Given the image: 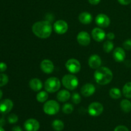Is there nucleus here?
<instances>
[{
    "instance_id": "nucleus-8",
    "label": "nucleus",
    "mask_w": 131,
    "mask_h": 131,
    "mask_svg": "<svg viewBox=\"0 0 131 131\" xmlns=\"http://www.w3.org/2000/svg\"><path fill=\"white\" fill-rule=\"evenodd\" d=\"M54 32L59 35H63L67 32L69 26L67 23L63 20H58L54 23L53 26Z\"/></svg>"
},
{
    "instance_id": "nucleus-13",
    "label": "nucleus",
    "mask_w": 131,
    "mask_h": 131,
    "mask_svg": "<svg viewBox=\"0 0 131 131\" xmlns=\"http://www.w3.org/2000/svg\"><path fill=\"white\" fill-rule=\"evenodd\" d=\"M40 68L43 73L46 74H50L52 73L54 69V66L53 62L49 59H44L40 63Z\"/></svg>"
},
{
    "instance_id": "nucleus-2",
    "label": "nucleus",
    "mask_w": 131,
    "mask_h": 131,
    "mask_svg": "<svg viewBox=\"0 0 131 131\" xmlns=\"http://www.w3.org/2000/svg\"><path fill=\"white\" fill-rule=\"evenodd\" d=\"M113 74L110 68L107 67H100L94 73V78L98 84L104 86L112 81Z\"/></svg>"
},
{
    "instance_id": "nucleus-33",
    "label": "nucleus",
    "mask_w": 131,
    "mask_h": 131,
    "mask_svg": "<svg viewBox=\"0 0 131 131\" xmlns=\"http://www.w3.org/2000/svg\"><path fill=\"white\" fill-rule=\"evenodd\" d=\"M7 69V66L5 62H0V73L5 71Z\"/></svg>"
},
{
    "instance_id": "nucleus-9",
    "label": "nucleus",
    "mask_w": 131,
    "mask_h": 131,
    "mask_svg": "<svg viewBox=\"0 0 131 131\" xmlns=\"http://www.w3.org/2000/svg\"><path fill=\"white\" fill-rule=\"evenodd\" d=\"M95 23L101 28H107L110 26L111 21L110 17L104 14H99L95 17Z\"/></svg>"
},
{
    "instance_id": "nucleus-37",
    "label": "nucleus",
    "mask_w": 131,
    "mask_h": 131,
    "mask_svg": "<svg viewBox=\"0 0 131 131\" xmlns=\"http://www.w3.org/2000/svg\"><path fill=\"white\" fill-rule=\"evenodd\" d=\"M12 131H23V129L19 126H15L12 128Z\"/></svg>"
},
{
    "instance_id": "nucleus-6",
    "label": "nucleus",
    "mask_w": 131,
    "mask_h": 131,
    "mask_svg": "<svg viewBox=\"0 0 131 131\" xmlns=\"http://www.w3.org/2000/svg\"><path fill=\"white\" fill-rule=\"evenodd\" d=\"M104 110V107L102 104L97 101L91 103L88 108V112L92 116L96 117L101 115Z\"/></svg>"
},
{
    "instance_id": "nucleus-18",
    "label": "nucleus",
    "mask_w": 131,
    "mask_h": 131,
    "mask_svg": "<svg viewBox=\"0 0 131 131\" xmlns=\"http://www.w3.org/2000/svg\"><path fill=\"white\" fill-rule=\"evenodd\" d=\"M29 86L33 91L35 92L40 91L41 89L42 88V82L40 79L37 78H32L29 82Z\"/></svg>"
},
{
    "instance_id": "nucleus-11",
    "label": "nucleus",
    "mask_w": 131,
    "mask_h": 131,
    "mask_svg": "<svg viewBox=\"0 0 131 131\" xmlns=\"http://www.w3.org/2000/svg\"><path fill=\"white\" fill-rule=\"evenodd\" d=\"M24 127L26 131H38L40 128V123L37 119L30 118L24 122Z\"/></svg>"
},
{
    "instance_id": "nucleus-16",
    "label": "nucleus",
    "mask_w": 131,
    "mask_h": 131,
    "mask_svg": "<svg viewBox=\"0 0 131 131\" xmlns=\"http://www.w3.org/2000/svg\"><path fill=\"white\" fill-rule=\"evenodd\" d=\"M92 36L97 42H102L106 37V32L101 28H95L92 32Z\"/></svg>"
},
{
    "instance_id": "nucleus-17",
    "label": "nucleus",
    "mask_w": 131,
    "mask_h": 131,
    "mask_svg": "<svg viewBox=\"0 0 131 131\" xmlns=\"http://www.w3.org/2000/svg\"><path fill=\"white\" fill-rule=\"evenodd\" d=\"M113 56L115 61L118 62H122L125 60L126 54H125V50L122 48L118 47L115 48L113 51Z\"/></svg>"
},
{
    "instance_id": "nucleus-20",
    "label": "nucleus",
    "mask_w": 131,
    "mask_h": 131,
    "mask_svg": "<svg viewBox=\"0 0 131 131\" xmlns=\"http://www.w3.org/2000/svg\"><path fill=\"white\" fill-rule=\"evenodd\" d=\"M57 99L60 102H65L70 98V93L68 90L63 89L59 91L57 94Z\"/></svg>"
},
{
    "instance_id": "nucleus-40",
    "label": "nucleus",
    "mask_w": 131,
    "mask_h": 131,
    "mask_svg": "<svg viewBox=\"0 0 131 131\" xmlns=\"http://www.w3.org/2000/svg\"><path fill=\"white\" fill-rule=\"evenodd\" d=\"M0 131H5V129L3 128L2 126H0Z\"/></svg>"
},
{
    "instance_id": "nucleus-38",
    "label": "nucleus",
    "mask_w": 131,
    "mask_h": 131,
    "mask_svg": "<svg viewBox=\"0 0 131 131\" xmlns=\"http://www.w3.org/2000/svg\"><path fill=\"white\" fill-rule=\"evenodd\" d=\"M5 123V121L4 119L3 118H2L1 119H0V126H3Z\"/></svg>"
},
{
    "instance_id": "nucleus-12",
    "label": "nucleus",
    "mask_w": 131,
    "mask_h": 131,
    "mask_svg": "<svg viewBox=\"0 0 131 131\" xmlns=\"http://www.w3.org/2000/svg\"><path fill=\"white\" fill-rule=\"evenodd\" d=\"M14 107V103L10 99H4L0 101V113L7 114L12 110Z\"/></svg>"
},
{
    "instance_id": "nucleus-30",
    "label": "nucleus",
    "mask_w": 131,
    "mask_h": 131,
    "mask_svg": "<svg viewBox=\"0 0 131 131\" xmlns=\"http://www.w3.org/2000/svg\"><path fill=\"white\" fill-rule=\"evenodd\" d=\"M72 100L75 104H79L81 101V98L78 92H74L72 95Z\"/></svg>"
},
{
    "instance_id": "nucleus-7",
    "label": "nucleus",
    "mask_w": 131,
    "mask_h": 131,
    "mask_svg": "<svg viewBox=\"0 0 131 131\" xmlns=\"http://www.w3.org/2000/svg\"><path fill=\"white\" fill-rule=\"evenodd\" d=\"M65 68L70 73L75 74L79 72L81 66L78 60L75 59H70L65 63Z\"/></svg>"
},
{
    "instance_id": "nucleus-26",
    "label": "nucleus",
    "mask_w": 131,
    "mask_h": 131,
    "mask_svg": "<svg viewBox=\"0 0 131 131\" xmlns=\"http://www.w3.org/2000/svg\"><path fill=\"white\" fill-rule=\"evenodd\" d=\"M114 48V44L111 41H106L103 44V50L106 53H110Z\"/></svg>"
},
{
    "instance_id": "nucleus-4",
    "label": "nucleus",
    "mask_w": 131,
    "mask_h": 131,
    "mask_svg": "<svg viewBox=\"0 0 131 131\" xmlns=\"http://www.w3.org/2000/svg\"><path fill=\"white\" fill-rule=\"evenodd\" d=\"M44 86L47 92L53 93L60 89L61 87V82L59 78L56 77H50L46 80Z\"/></svg>"
},
{
    "instance_id": "nucleus-39",
    "label": "nucleus",
    "mask_w": 131,
    "mask_h": 131,
    "mask_svg": "<svg viewBox=\"0 0 131 131\" xmlns=\"http://www.w3.org/2000/svg\"><path fill=\"white\" fill-rule=\"evenodd\" d=\"M2 96H3V92H2V91H1V90L0 89V100H1V99Z\"/></svg>"
},
{
    "instance_id": "nucleus-34",
    "label": "nucleus",
    "mask_w": 131,
    "mask_h": 131,
    "mask_svg": "<svg viewBox=\"0 0 131 131\" xmlns=\"http://www.w3.org/2000/svg\"><path fill=\"white\" fill-rule=\"evenodd\" d=\"M106 37H107V39L110 40V41L113 40L115 37V33H113V32H109V33H107V34H106Z\"/></svg>"
},
{
    "instance_id": "nucleus-10",
    "label": "nucleus",
    "mask_w": 131,
    "mask_h": 131,
    "mask_svg": "<svg viewBox=\"0 0 131 131\" xmlns=\"http://www.w3.org/2000/svg\"><path fill=\"white\" fill-rule=\"evenodd\" d=\"M77 41L78 43L81 46H88L91 42L90 35L88 32H84V31L80 32L77 35Z\"/></svg>"
},
{
    "instance_id": "nucleus-15",
    "label": "nucleus",
    "mask_w": 131,
    "mask_h": 131,
    "mask_svg": "<svg viewBox=\"0 0 131 131\" xmlns=\"http://www.w3.org/2000/svg\"><path fill=\"white\" fill-rule=\"evenodd\" d=\"M95 86L93 83H87L82 86L81 89V92L84 96L89 97L95 93Z\"/></svg>"
},
{
    "instance_id": "nucleus-31",
    "label": "nucleus",
    "mask_w": 131,
    "mask_h": 131,
    "mask_svg": "<svg viewBox=\"0 0 131 131\" xmlns=\"http://www.w3.org/2000/svg\"><path fill=\"white\" fill-rule=\"evenodd\" d=\"M124 49L126 50H131V39H127L124 42L123 44Z\"/></svg>"
},
{
    "instance_id": "nucleus-36",
    "label": "nucleus",
    "mask_w": 131,
    "mask_h": 131,
    "mask_svg": "<svg viewBox=\"0 0 131 131\" xmlns=\"http://www.w3.org/2000/svg\"><path fill=\"white\" fill-rule=\"evenodd\" d=\"M90 3L93 5H97L101 2V0H88Z\"/></svg>"
},
{
    "instance_id": "nucleus-1",
    "label": "nucleus",
    "mask_w": 131,
    "mask_h": 131,
    "mask_svg": "<svg viewBox=\"0 0 131 131\" xmlns=\"http://www.w3.org/2000/svg\"><path fill=\"white\" fill-rule=\"evenodd\" d=\"M52 27L49 21H41L35 23L32 26V32L40 39L48 38L51 36Z\"/></svg>"
},
{
    "instance_id": "nucleus-25",
    "label": "nucleus",
    "mask_w": 131,
    "mask_h": 131,
    "mask_svg": "<svg viewBox=\"0 0 131 131\" xmlns=\"http://www.w3.org/2000/svg\"><path fill=\"white\" fill-rule=\"evenodd\" d=\"M110 96L113 99H119L122 96V92L118 88L113 87L110 90Z\"/></svg>"
},
{
    "instance_id": "nucleus-32",
    "label": "nucleus",
    "mask_w": 131,
    "mask_h": 131,
    "mask_svg": "<svg viewBox=\"0 0 131 131\" xmlns=\"http://www.w3.org/2000/svg\"><path fill=\"white\" fill-rule=\"evenodd\" d=\"M114 131H129V128L124 125H118L115 128Z\"/></svg>"
},
{
    "instance_id": "nucleus-27",
    "label": "nucleus",
    "mask_w": 131,
    "mask_h": 131,
    "mask_svg": "<svg viewBox=\"0 0 131 131\" xmlns=\"http://www.w3.org/2000/svg\"><path fill=\"white\" fill-rule=\"evenodd\" d=\"M62 111L67 114H71L74 111V106L71 104H65L62 107Z\"/></svg>"
},
{
    "instance_id": "nucleus-35",
    "label": "nucleus",
    "mask_w": 131,
    "mask_h": 131,
    "mask_svg": "<svg viewBox=\"0 0 131 131\" xmlns=\"http://www.w3.org/2000/svg\"><path fill=\"white\" fill-rule=\"evenodd\" d=\"M118 1L122 5H127L131 3V0H118Z\"/></svg>"
},
{
    "instance_id": "nucleus-24",
    "label": "nucleus",
    "mask_w": 131,
    "mask_h": 131,
    "mask_svg": "<svg viewBox=\"0 0 131 131\" xmlns=\"http://www.w3.org/2000/svg\"><path fill=\"white\" fill-rule=\"evenodd\" d=\"M48 97V93L47 91H40L37 95V100L40 103H44L47 101Z\"/></svg>"
},
{
    "instance_id": "nucleus-28",
    "label": "nucleus",
    "mask_w": 131,
    "mask_h": 131,
    "mask_svg": "<svg viewBox=\"0 0 131 131\" xmlns=\"http://www.w3.org/2000/svg\"><path fill=\"white\" fill-rule=\"evenodd\" d=\"M9 78L7 74L4 73H0V87H3L6 85L8 82Z\"/></svg>"
},
{
    "instance_id": "nucleus-22",
    "label": "nucleus",
    "mask_w": 131,
    "mask_h": 131,
    "mask_svg": "<svg viewBox=\"0 0 131 131\" xmlns=\"http://www.w3.org/2000/svg\"><path fill=\"white\" fill-rule=\"evenodd\" d=\"M64 123L60 119H54L52 122V127L54 130L61 131L64 128Z\"/></svg>"
},
{
    "instance_id": "nucleus-23",
    "label": "nucleus",
    "mask_w": 131,
    "mask_h": 131,
    "mask_svg": "<svg viewBox=\"0 0 131 131\" xmlns=\"http://www.w3.org/2000/svg\"><path fill=\"white\" fill-rule=\"evenodd\" d=\"M122 93L127 98H131V82L125 83L123 87Z\"/></svg>"
},
{
    "instance_id": "nucleus-14",
    "label": "nucleus",
    "mask_w": 131,
    "mask_h": 131,
    "mask_svg": "<svg viewBox=\"0 0 131 131\" xmlns=\"http://www.w3.org/2000/svg\"><path fill=\"white\" fill-rule=\"evenodd\" d=\"M102 59L99 55L94 54L90 57L88 59V65L92 69H97L101 66Z\"/></svg>"
},
{
    "instance_id": "nucleus-5",
    "label": "nucleus",
    "mask_w": 131,
    "mask_h": 131,
    "mask_svg": "<svg viewBox=\"0 0 131 131\" xmlns=\"http://www.w3.org/2000/svg\"><path fill=\"white\" fill-rule=\"evenodd\" d=\"M60 109V104L53 100L46 101L43 107V112L48 115H54L57 114Z\"/></svg>"
},
{
    "instance_id": "nucleus-3",
    "label": "nucleus",
    "mask_w": 131,
    "mask_h": 131,
    "mask_svg": "<svg viewBox=\"0 0 131 131\" xmlns=\"http://www.w3.org/2000/svg\"><path fill=\"white\" fill-rule=\"evenodd\" d=\"M63 85L68 90H74L79 85V80L75 76L71 74H65L62 78Z\"/></svg>"
},
{
    "instance_id": "nucleus-29",
    "label": "nucleus",
    "mask_w": 131,
    "mask_h": 131,
    "mask_svg": "<svg viewBox=\"0 0 131 131\" xmlns=\"http://www.w3.org/2000/svg\"><path fill=\"white\" fill-rule=\"evenodd\" d=\"M19 120V118H18V116L16 115L15 114H10V115L8 116V121L11 124H14V123H17Z\"/></svg>"
},
{
    "instance_id": "nucleus-19",
    "label": "nucleus",
    "mask_w": 131,
    "mask_h": 131,
    "mask_svg": "<svg viewBox=\"0 0 131 131\" xmlns=\"http://www.w3.org/2000/svg\"><path fill=\"white\" fill-rule=\"evenodd\" d=\"M93 17L92 14L87 12H83L79 15V21L83 24H89L92 23Z\"/></svg>"
},
{
    "instance_id": "nucleus-21",
    "label": "nucleus",
    "mask_w": 131,
    "mask_h": 131,
    "mask_svg": "<svg viewBox=\"0 0 131 131\" xmlns=\"http://www.w3.org/2000/svg\"><path fill=\"white\" fill-rule=\"evenodd\" d=\"M120 107L122 110L125 113H129L131 111V102L128 99H124L120 102Z\"/></svg>"
}]
</instances>
